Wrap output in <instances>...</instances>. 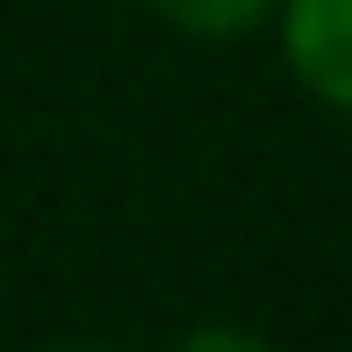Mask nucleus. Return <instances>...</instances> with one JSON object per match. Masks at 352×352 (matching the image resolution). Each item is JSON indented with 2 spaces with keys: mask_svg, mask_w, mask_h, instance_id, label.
Listing matches in <instances>:
<instances>
[{
  "mask_svg": "<svg viewBox=\"0 0 352 352\" xmlns=\"http://www.w3.org/2000/svg\"><path fill=\"white\" fill-rule=\"evenodd\" d=\"M280 65L309 101L352 116V0H280L274 8Z\"/></svg>",
  "mask_w": 352,
  "mask_h": 352,
  "instance_id": "obj_1",
  "label": "nucleus"
},
{
  "mask_svg": "<svg viewBox=\"0 0 352 352\" xmlns=\"http://www.w3.org/2000/svg\"><path fill=\"white\" fill-rule=\"evenodd\" d=\"M173 36H195V43H237L252 29L274 22L280 0H144Z\"/></svg>",
  "mask_w": 352,
  "mask_h": 352,
  "instance_id": "obj_2",
  "label": "nucleus"
},
{
  "mask_svg": "<svg viewBox=\"0 0 352 352\" xmlns=\"http://www.w3.org/2000/svg\"><path fill=\"white\" fill-rule=\"evenodd\" d=\"M173 352H274V345L259 331H245V324H195V331L173 338Z\"/></svg>",
  "mask_w": 352,
  "mask_h": 352,
  "instance_id": "obj_3",
  "label": "nucleus"
},
{
  "mask_svg": "<svg viewBox=\"0 0 352 352\" xmlns=\"http://www.w3.org/2000/svg\"><path fill=\"white\" fill-rule=\"evenodd\" d=\"M36 352H130V345H108V338H58V345H36Z\"/></svg>",
  "mask_w": 352,
  "mask_h": 352,
  "instance_id": "obj_4",
  "label": "nucleus"
}]
</instances>
